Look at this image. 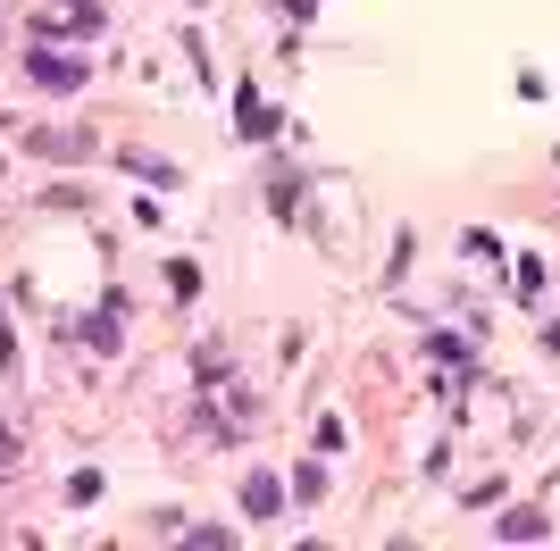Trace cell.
<instances>
[{
  "label": "cell",
  "mask_w": 560,
  "mask_h": 551,
  "mask_svg": "<svg viewBox=\"0 0 560 551\" xmlns=\"http://www.w3.org/2000/svg\"><path fill=\"white\" fill-rule=\"evenodd\" d=\"M34 76L51 84V92H76V84H84V67H76V59H51V51H34Z\"/></svg>",
  "instance_id": "6da1fadb"
}]
</instances>
